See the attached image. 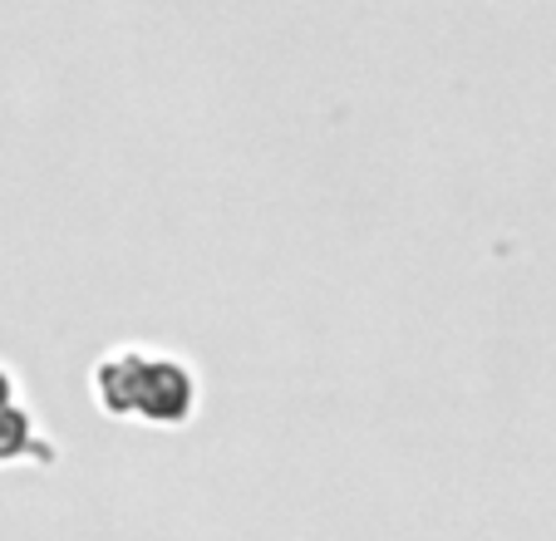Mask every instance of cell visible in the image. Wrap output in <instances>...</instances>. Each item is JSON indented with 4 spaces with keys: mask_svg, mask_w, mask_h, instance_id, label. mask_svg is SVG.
Returning <instances> with one entry per match:
<instances>
[{
    "mask_svg": "<svg viewBox=\"0 0 556 541\" xmlns=\"http://www.w3.org/2000/svg\"><path fill=\"white\" fill-rule=\"evenodd\" d=\"M99 394L109 414H134L143 424H188V414L198 408V385L188 379V369L143 354L99 365Z\"/></svg>",
    "mask_w": 556,
    "mask_h": 541,
    "instance_id": "obj_1",
    "label": "cell"
},
{
    "mask_svg": "<svg viewBox=\"0 0 556 541\" xmlns=\"http://www.w3.org/2000/svg\"><path fill=\"white\" fill-rule=\"evenodd\" d=\"M15 458H45L50 463V443L35 438L30 418H25L21 404H15L11 375H0V463H15Z\"/></svg>",
    "mask_w": 556,
    "mask_h": 541,
    "instance_id": "obj_2",
    "label": "cell"
}]
</instances>
